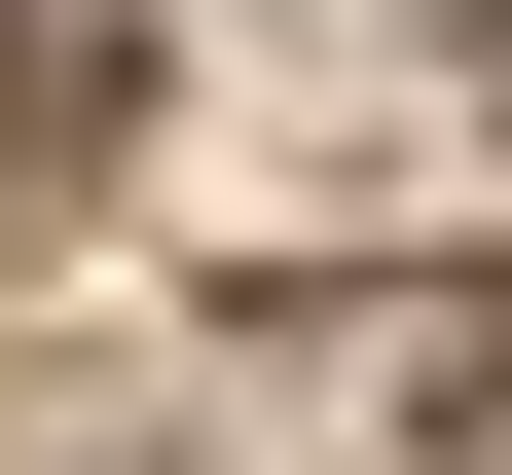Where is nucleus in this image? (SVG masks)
I'll return each mask as SVG.
<instances>
[{"label": "nucleus", "instance_id": "nucleus-1", "mask_svg": "<svg viewBox=\"0 0 512 475\" xmlns=\"http://www.w3.org/2000/svg\"><path fill=\"white\" fill-rule=\"evenodd\" d=\"M110 110H147V0H0V183H74Z\"/></svg>", "mask_w": 512, "mask_h": 475}]
</instances>
